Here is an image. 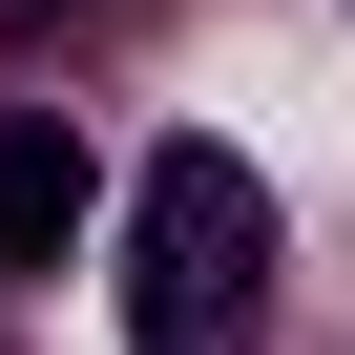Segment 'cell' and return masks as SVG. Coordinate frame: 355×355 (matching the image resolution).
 Here are the masks:
<instances>
[{"label":"cell","instance_id":"7a4b0ae2","mask_svg":"<svg viewBox=\"0 0 355 355\" xmlns=\"http://www.w3.org/2000/svg\"><path fill=\"white\" fill-rule=\"evenodd\" d=\"M63 230H84V146L0 125V272H63Z\"/></svg>","mask_w":355,"mask_h":355},{"label":"cell","instance_id":"6da1fadb","mask_svg":"<svg viewBox=\"0 0 355 355\" xmlns=\"http://www.w3.org/2000/svg\"><path fill=\"white\" fill-rule=\"evenodd\" d=\"M251 272H272L251 167H230V146H167V167H146V272H125L146 355H230V334H251Z\"/></svg>","mask_w":355,"mask_h":355}]
</instances>
